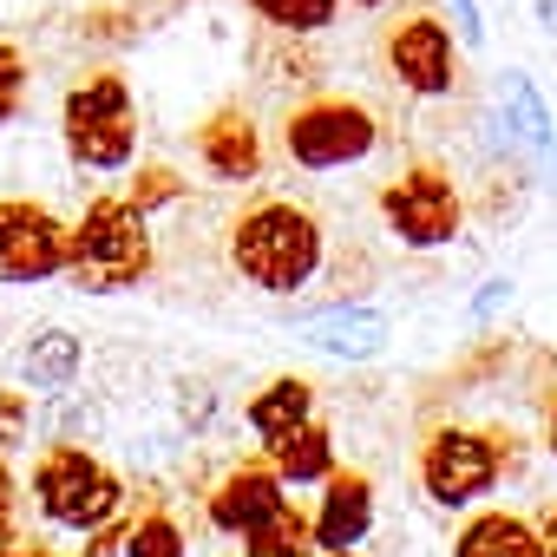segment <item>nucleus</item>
I'll list each match as a JSON object with an SVG mask.
<instances>
[{
	"label": "nucleus",
	"mask_w": 557,
	"mask_h": 557,
	"mask_svg": "<svg viewBox=\"0 0 557 557\" xmlns=\"http://www.w3.org/2000/svg\"><path fill=\"white\" fill-rule=\"evenodd\" d=\"M544 446H550V459H557V407H550V426H544Z\"/></svg>",
	"instance_id": "nucleus-28"
},
{
	"label": "nucleus",
	"mask_w": 557,
	"mask_h": 557,
	"mask_svg": "<svg viewBox=\"0 0 557 557\" xmlns=\"http://www.w3.org/2000/svg\"><path fill=\"white\" fill-rule=\"evenodd\" d=\"M125 197H132V203H138V210L151 216V210L177 203V197H184V184H177V171H164V164H145V171L132 177V190H125Z\"/></svg>",
	"instance_id": "nucleus-22"
},
{
	"label": "nucleus",
	"mask_w": 557,
	"mask_h": 557,
	"mask_svg": "<svg viewBox=\"0 0 557 557\" xmlns=\"http://www.w3.org/2000/svg\"><path fill=\"white\" fill-rule=\"evenodd\" d=\"M21 99H27V60H21V47L0 40V125L21 112Z\"/></svg>",
	"instance_id": "nucleus-23"
},
{
	"label": "nucleus",
	"mask_w": 557,
	"mask_h": 557,
	"mask_svg": "<svg viewBox=\"0 0 557 557\" xmlns=\"http://www.w3.org/2000/svg\"><path fill=\"white\" fill-rule=\"evenodd\" d=\"M0 557H27V550H21V537H14V544H0Z\"/></svg>",
	"instance_id": "nucleus-29"
},
{
	"label": "nucleus",
	"mask_w": 557,
	"mask_h": 557,
	"mask_svg": "<svg viewBox=\"0 0 557 557\" xmlns=\"http://www.w3.org/2000/svg\"><path fill=\"white\" fill-rule=\"evenodd\" d=\"M34 511L53 531L73 537H99L119 511H125V485L106 459H92L86 446H47L34 459Z\"/></svg>",
	"instance_id": "nucleus-3"
},
{
	"label": "nucleus",
	"mask_w": 557,
	"mask_h": 557,
	"mask_svg": "<svg viewBox=\"0 0 557 557\" xmlns=\"http://www.w3.org/2000/svg\"><path fill=\"white\" fill-rule=\"evenodd\" d=\"M79 361H86V348H79L73 329H34L27 348H21V381L40 387V394H60V387H73Z\"/></svg>",
	"instance_id": "nucleus-17"
},
{
	"label": "nucleus",
	"mask_w": 557,
	"mask_h": 557,
	"mask_svg": "<svg viewBox=\"0 0 557 557\" xmlns=\"http://www.w3.org/2000/svg\"><path fill=\"white\" fill-rule=\"evenodd\" d=\"M21 537V485L8 472V459H0V544H14Z\"/></svg>",
	"instance_id": "nucleus-25"
},
{
	"label": "nucleus",
	"mask_w": 557,
	"mask_h": 557,
	"mask_svg": "<svg viewBox=\"0 0 557 557\" xmlns=\"http://www.w3.org/2000/svg\"><path fill=\"white\" fill-rule=\"evenodd\" d=\"M60 138H66V158L79 171H125L138 158V112H132V92L119 73H92L66 92V112H60Z\"/></svg>",
	"instance_id": "nucleus-4"
},
{
	"label": "nucleus",
	"mask_w": 557,
	"mask_h": 557,
	"mask_svg": "<svg viewBox=\"0 0 557 557\" xmlns=\"http://www.w3.org/2000/svg\"><path fill=\"white\" fill-rule=\"evenodd\" d=\"M315 420V387L302 374H275L262 394H249V433L269 446V440H283L289 426Z\"/></svg>",
	"instance_id": "nucleus-16"
},
{
	"label": "nucleus",
	"mask_w": 557,
	"mask_h": 557,
	"mask_svg": "<svg viewBox=\"0 0 557 557\" xmlns=\"http://www.w3.org/2000/svg\"><path fill=\"white\" fill-rule=\"evenodd\" d=\"M283 505H289V485L275 479V466H236V472L210 492V524L230 531V537H243V531H256L269 511H283Z\"/></svg>",
	"instance_id": "nucleus-13"
},
{
	"label": "nucleus",
	"mask_w": 557,
	"mask_h": 557,
	"mask_svg": "<svg viewBox=\"0 0 557 557\" xmlns=\"http://www.w3.org/2000/svg\"><path fill=\"white\" fill-rule=\"evenodd\" d=\"M125 557H184V531L171 511H145L125 524Z\"/></svg>",
	"instance_id": "nucleus-21"
},
{
	"label": "nucleus",
	"mask_w": 557,
	"mask_h": 557,
	"mask_svg": "<svg viewBox=\"0 0 557 557\" xmlns=\"http://www.w3.org/2000/svg\"><path fill=\"white\" fill-rule=\"evenodd\" d=\"M505 472V453L492 433H472V426H440L426 446H420V485L433 505L459 511V505H479Z\"/></svg>",
	"instance_id": "nucleus-7"
},
{
	"label": "nucleus",
	"mask_w": 557,
	"mask_h": 557,
	"mask_svg": "<svg viewBox=\"0 0 557 557\" xmlns=\"http://www.w3.org/2000/svg\"><path fill=\"white\" fill-rule=\"evenodd\" d=\"M151 216L132 197H92L66 236V283L86 296H119L151 275Z\"/></svg>",
	"instance_id": "nucleus-2"
},
{
	"label": "nucleus",
	"mask_w": 557,
	"mask_h": 557,
	"mask_svg": "<svg viewBox=\"0 0 557 557\" xmlns=\"http://www.w3.org/2000/svg\"><path fill=\"white\" fill-rule=\"evenodd\" d=\"M374 531V479L368 472H329L322 505H315V537L322 550H361Z\"/></svg>",
	"instance_id": "nucleus-11"
},
{
	"label": "nucleus",
	"mask_w": 557,
	"mask_h": 557,
	"mask_svg": "<svg viewBox=\"0 0 557 557\" xmlns=\"http://www.w3.org/2000/svg\"><path fill=\"white\" fill-rule=\"evenodd\" d=\"M269 466H275V479H283V485H322V479L335 472V440H329V426L302 420V426H289L283 440H269Z\"/></svg>",
	"instance_id": "nucleus-15"
},
{
	"label": "nucleus",
	"mask_w": 557,
	"mask_h": 557,
	"mask_svg": "<svg viewBox=\"0 0 557 557\" xmlns=\"http://www.w3.org/2000/svg\"><path fill=\"white\" fill-rule=\"evenodd\" d=\"M197 158H203V171L223 177V184L262 177V132H256L249 106H216V112L197 125Z\"/></svg>",
	"instance_id": "nucleus-10"
},
{
	"label": "nucleus",
	"mask_w": 557,
	"mask_h": 557,
	"mask_svg": "<svg viewBox=\"0 0 557 557\" xmlns=\"http://www.w3.org/2000/svg\"><path fill=\"white\" fill-rule=\"evenodd\" d=\"M230 269L262 296H302L329 269V230H322L315 210L283 203V197L249 203L230 223Z\"/></svg>",
	"instance_id": "nucleus-1"
},
{
	"label": "nucleus",
	"mask_w": 557,
	"mask_h": 557,
	"mask_svg": "<svg viewBox=\"0 0 557 557\" xmlns=\"http://www.w3.org/2000/svg\"><path fill=\"white\" fill-rule=\"evenodd\" d=\"M387 73L400 92L413 99H446L453 92V73H459V53H453V27L433 21V14H407L387 27Z\"/></svg>",
	"instance_id": "nucleus-9"
},
{
	"label": "nucleus",
	"mask_w": 557,
	"mask_h": 557,
	"mask_svg": "<svg viewBox=\"0 0 557 557\" xmlns=\"http://www.w3.org/2000/svg\"><path fill=\"white\" fill-rule=\"evenodd\" d=\"M243 557H329V550L315 537V518L283 505V511H269L256 531H243Z\"/></svg>",
	"instance_id": "nucleus-18"
},
{
	"label": "nucleus",
	"mask_w": 557,
	"mask_h": 557,
	"mask_svg": "<svg viewBox=\"0 0 557 557\" xmlns=\"http://www.w3.org/2000/svg\"><path fill=\"white\" fill-rule=\"evenodd\" d=\"M537 544H544V557H557V505L537 511Z\"/></svg>",
	"instance_id": "nucleus-27"
},
{
	"label": "nucleus",
	"mask_w": 557,
	"mask_h": 557,
	"mask_svg": "<svg viewBox=\"0 0 557 557\" xmlns=\"http://www.w3.org/2000/svg\"><path fill=\"white\" fill-rule=\"evenodd\" d=\"M249 14L256 21H269L275 34H322V27H335V14H342V0H249Z\"/></svg>",
	"instance_id": "nucleus-20"
},
{
	"label": "nucleus",
	"mask_w": 557,
	"mask_h": 557,
	"mask_svg": "<svg viewBox=\"0 0 557 557\" xmlns=\"http://www.w3.org/2000/svg\"><path fill=\"white\" fill-rule=\"evenodd\" d=\"M453 14H459V40H466V47H485V21H479V0H453Z\"/></svg>",
	"instance_id": "nucleus-26"
},
{
	"label": "nucleus",
	"mask_w": 557,
	"mask_h": 557,
	"mask_svg": "<svg viewBox=\"0 0 557 557\" xmlns=\"http://www.w3.org/2000/svg\"><path fill=\"white\" fill-rule=\"evenodd\" d=\"M355 8H387V0H355Z\"/></svg>",
	"instance_id": "nucleus-30"
},
{
	"label": "nucleus",
	"mask_w": 557,
	"mask_h": 557,
	"mask_svg": "<svg viewBox=\"0 0 557 557\" xmlns=\"http://www.w3.org/2000/svg\"><path fill=\"white\" fill-rule=\"evenodd\" d=\"M374 145H381V119L355 99H309L283 125V151L302 171H348V164L374 158Z\"/></svg>",
	"instance_id": "nucleus-5"
},
{
	"label": "nucleus",
	"mask_w": 557,
	"mask_h": 557,
	"mask_svg": "<svg viewBox=\"0 0 557 557\" xmlns=\"http://www.w3.org/2000/svg\"><path fill=\"white\" fill-rule=\"evenodd\" d=\"M453 557H544V544H537L531 518H518V511H479V518L459 524Z\"/></svg>",
	"instance_id": "nucleus-14"
},
{
	"label": "nucleus",
	"mask_w": 557,
	"mask_h": 557,
	"mask_svg": "<svg viewBox=\"0 0 557 557\" xmlns=\"http://www.w3.org/2000/svg\"><path fill=\"white\" fill-rule=\"evenodd\" d=\"M381 223L407 249H446L466 223V190L440 164H413V171L381 184Z\"/></svg>",
	"instance_id": "nucleus-6"
},
{
	"label": "nucleus",
	"mask_w": 557,
	"mask_h": 557,
	"mask_svg": "<svg viewBox=\"0 0 557 557\" xmlns=\"http://www.w3.org/2000/svg\"><path fill=\"white\" fill-rule=\"evenodd\" d=\"M27 440V394H8L0 387V453Z\"/></svg>",
	"instance_id": "nucleus-24"
},
{
	"label": "nucleus",
	"mask_w": 557,
	"mask_h": 557,
	"mask_svg": "<svg viewBox=\"0 0 557 557\" xmlns=\"http://www.w3.org/2000/svg\"><path fill=\"white\" fill-rule=\"evenodd\" d=\"M329 557H361V550H329Z\"/></svg>",
	"instance_id": "nucleus-31"
},
{
	"label": "nucleus",
	"mask_w": 557,
	"mask_h": 557,
	"mask_svg": "<svg viewBox=\"0 0 557 557\" xmlns=\"http://www.w3.org/2000/svg\"><path fill=\"white\" fill-rule=\"evenodd\" d=\"M66 236H73V223H60L47 203L0 197V283H47V275H66Z\"/></svg>",
	"instance_id": "nucleus-8"
},
{
	"label": "nucleus",
	"mask_w": 557,
	"mask_h": 557,
	"mask_svg": "<svg viewBox=\"0 0 557 557\" xmlns=\"http://www.w3.org/2000/svg\"><path fill=\"white\" fill-rule=\"evenodd\" d=\"M505 119L531 151H550V106L537 99L531 73H505Z\"/></svg>",
	"instance_id": "nucleus-19"
},
{
	"label": "nucleus",
	"mask_w": 557,
	"mask_h": 557,
	"mask_svg": "<svg viewBox=\"0 0 557 557\" xmlns=\"http://www.w3.org/2000/svg\"><path fill=\"white\" fill-rule=\"evenodd\" d=\"M302 342L322 355H342V361H374L387 348V315L374 302H335V309L302 315Z\"/></svg>",
	"instance_id": "nucleus-12"
}]
</instances>
